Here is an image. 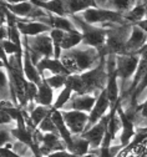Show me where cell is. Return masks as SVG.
I'll return each instance as SVG.
<instances>
[{"label": "cell", "mask_w": 147, "mask_h": 157, "mask_svg": "<svg viewBox=\"0 0 147 157\" xmlns=\"http://www.w3.org/2000/svg\"><path fill=\"white\" fill-rule=\"evenodd\" d=\"M60 60L70 75H80L100 66L99 61H101V54L97 49L82 44L76 49L64 51Z\"/></svg>", "instance_id": "1"}, {"label": "cell", "mask_w": 147, "mask_h": 157, "mask_svg": "<svg viewBox=\"0 0 147 157\" xmlns=\"http://www.w3.org/2000/svg\"><path fill=\"white\" fill-rule=\"evenodd\" d=\"M24 48L30 49L31 51L39 54L41 57H54V43L50 37V33L48 34H41L33 37L23 36Z\"/></svg>", "instance_id": "2"}, {"label": "cell", "mask_w": 147, "mask_h": 157, "mask_svg": "<svg viewBox=\"0 0 147 157\" xmlns=\"http://www.w3.org/2000/svg\"><path fill=\"white\" fill-rule=\"evenodd\" d=\"M61 112H62V116H64L65 124L69 127V130L71 131V133L75 136H82L83 132L86 131L89 119H90V113L75 111V110L61 111Z\"/></svg>", "instance_id": "3"}, {"label": "cell", "mask_w": 147, "mask_h": 157, "mask_svg": "<svg viewBox=\"0 0 147 157\" xmlns=\"http://www.w3.org/2000/svg\"><path fill=\"white\" fill-rule=\"evenodd\" d=\"M109 121H110V113L106 115L100 122H97L95 126H92L90 130H87L85 133L82 135V137H85V139L90 142L91 153L101 147L103 137H105V135H106V132L109 130Z\"/></svg>", "instance_id": "4"}, {"label": "cell", "mask_w": 147, "mask_h": 157, "mask_svg": "<svg viewBox=\"0 0 147 157\" xmlns=\"http://www.w3.org/2000/svg\"><path fill=\"white\" fill-rule=\"evenodd\" d=\"M99 96L97 95H77L74 94V96L71 97V100L69 101V104L62 109L61 111H70V110H75V111H81V112H86L90 113L92 111V109L95 107L96 102H97Z\"/></svg>", "instance_id": "5"}, {"label": "cell", "mask_w": 147, "mask_h": 157, "mask_svg": "<svg viewBox=\"0 0 147 157\" xmlns=\"http://www.w3.org/2000/svg\"><path fill=\"white\" fill-rule=\"evenodd\" d=\"M112 106L109 101V97L105 92V90L99 95V99H97V102L95 105V107L92 109V111L90 112V119H89V124H87V127H86V131L90 130L92 126H95L97 122H100L102 119L106 115H109L111 111ZM85 131V132H86ZM83 132V133H85Z\"/></svg>", "instance_id": "6"}, {"label": "cell", "mask_w": 147, "mask_h": 157, "mask_svg": "<svg viewBox=\"0 0 147 157\" xmlns=\"http://www.w3.org/2000/svg\"><path fill=\"white\" fill-rule=\"evenodd\" d=\"M39 72L41 74L43 78L50 77L51 75H70L68 69L65 67V65L62 64L61 60H56V59H48V57H44L37 65H36Z\"/></svg>", "instance_id": "7"}, {"label": "cell", "mask_w": 147, "mask_h": 157, "mask_svg": "<svg viewBox=\"0 0 147 157\" xmlns=\"http://www.w3.org/2000/svg\"><path fill=\"white\" fill-rule=\"evenodd\" d=\"M147 45V34L137 25H132L131 35L126 44V54H140Z\"/></svg>", "instance_id": "8"}, {"label": "cell", "mask_w": 147, "mask_h": 157, "mask_svg": "<svg viewBox=\"0 0 147 157\" xmlns=\"http://www.w3.org/2000/svg\"><path fill=\"white\" fill-rule=\"evenodd\" d=\"M17 29L20 30L23 36L26 37H33V36H37L41 34H48L51 31V28L39 23V21H31L28 19H19L17 21Z\"/></svg>", "instance_id": "9"}, {"label": "cell", "mask_w": 147, "mask_h": 157, "mask_svg": "<svg viewBox=\"0 0 147 157\" xmlns=\"http://www.w3.org/2000/svg\"><path fill=\"white\" fill-rule=\"evenodd\" d=\"M23 70H24V75L25 78L29 82H34L37 86L43 84L44 78L41 76V74L39 72L36 65L33 63L30 52L26 48H24V56H23Z\"/></svg>", "instance_id": "10"}, {"label": "cell", "mask_w": 147, "mask_h": 157, "mask_svg": "<svg viewBox=\"0 0 147 157\" xmlns=\"http://www.w3.org/2000/svg\"><path fill=\"white\" fill-rule=\"evenodd\" d=\"M10 13H13L19 19H28L35 8L33 2H3Z\"/></svg>", "instance_id": "11"}, {"label": "cell", "mask_w": 147, "mask_h": 157, "mask_svg": "<svg viewBox=\"0 0 147 157\" xmlns=\"http://www.w3.org/2000/svg\"><path fill=\"white\" fill-rule=\"evenodd\" d=\"M55 100H56L55 90H52L45 81H43V84L39 85V91H37L36 99H35V104L40 105V106L52 109Z\"/></svg>", "instance_id": "12"}, {"label": "cell", "mask_w": 147, "mask_h": 157, "mask_svg": "<svg viewBox=\"0 0 147 157\" xmlns=\"http://www.w3.org/2000/svg\"><path fill=\"white\" fill-rule=\"evenodd\" d=\"M120 85H118V76L117 74H112L109 76V80H107V85L106 89H105V92H106L107 97H109V101L111 104V106H116L120 101Z\"/></svg>", "instance_id": "13"}, {"label": "cell", "mask_w": 147, "mask_h": 157, "mask_svg": "<svg viewBox=\"0 0 147 157\" xmlns=\"http://www.w3.org/2000/svg\"><path fill=\"white\" fill-rule=\"evenodd\" d=\"M48 25L51 29H59V30H62L65 33H70V31L77 29L75 26L74 21H72V19L68 17V16H54V15H50Z\"/></svg>", "instance_id": "14"}, {"label": "cell", "mask_w": 147, "mask_h": 157, "mask_svg": "<svg viewBox=\"0 0 147 157\" xmlns=\"http://www.w3.org/2000/svg\"><path fill=\"white\" fill-rule=\"evenodd\" d=\"M126 23H130L132 25H137L142 20L146 19V5L143 2H136L135 6L127 13L123 15Z\"/></svg>", "instance_id": "15"}, {"label": "cell", "mask_w": 147, "mask_h": 157, "mask_svg": "<svg viewBox=\"0 0 147 157\" xmlns=\"http://www.w3.org/2000/svg\"><path fill=\"white\" fill-rule=\"evenodd\" d=\"M92 6H97L96 2H83V0H71V2H65V8H66V13L68 16H74V15H79L81 13H83L85 10L92 8Z\"/></svg>", "instance_id": "16"}, {"label": "cell", "mask_w": 147, "mask_h": 157, "mask_svg": "<svg viewBox=\"0 0 147 157\" xmlns=\"http://www.w3.org/2000/svg\"><path fill=\"white\" fill-rule=\"evenodd\" d=\"M74 142H72V147L69 152H71L75 156H89L92 155L91 153V146L90 142L82 136H75L74 135Z\"/></svg>", "instance_id": "17"}, {"label": "cell", "mask_w": 147, "mask_h": 157, "mask_svg": "<svg viewBox=\"0 0 147 157\" xmlns=\"http://www.w3.org/2000/svg\"><path fill=\"white\" fill-rule=\"evenodd\" d=\"M83 41V35L80 30H72L70 33H66L64 41L61 44V48L64 51H70L72 49H76L80 44H82Z\"/></svg>", "instance_id": "18"}, {"label": "cell", "mask_w": 147, "mask_h": 157, "mask_svg": "<svg viewBox=\"0 0 147 157\" xmlns=\"http://www.w3.org/2000/svg\"><path fill=\"white\" fill-rule=\"evenodd\" d=\"M74 96V91L71 87L69 86H65L62 89L57 95H56V100H55V104L52 106V110H56V111H61L64 109L69 101L71 100V97Z\"/></svg>", "instance_id": "19"}, {"label": "cell", "mask_w": 147, "mask_h": 157, "mask_svg": "<svg viewBox=\"0 0 147 157\" xmlns=\"http://www.w3.org/2000/svg\"><path fill=\"white\" fill-rule=\"evenodd\" d=\"M51 112H52V109H49V107H45V106L37 105V106L30 112L31 121L34 122V125H35L36 127H39V125L43 122Z\"/></svg>", "instance_id": "20"}, {"label": "cell", "mask_w": 147, "mask_h": 157, "mask_svg": "<svg viewBox=\"0 0 147 157\" xmlns=\"http://www.w3.org/2000/svg\"><path fill=\"white\" fill-rule=\"evenodd\" d=\"M68 75H51L50 77L45 78V82L55 91H61L68 84Z\"/></svg>", "instance_id": "21"}, {"label": "cell", "mask_w": 147, "mask_h": 157, "mask_svg": "<svg viewBox=\"0 0 147 157\" xmlns=\"http://www.w3.org/2000/svg\"><path fill=\"white\" fill-rule=\"evenodd\" d=\"M41 132H44V133H57V128H56V125L52 120V117H51V113L46 117V119L41 122L37 127ZM59 135V133H57Z\"/></svg>", "instance_id": "22"}, {"label": "cell", "mask_w": 147, "mask_h": 157, "mask_svg": "<svg viewBox=\"0 0 147 157\" xmlns=\"http://www.w3.org/2000/svg\"><path fill=\"white\" fill-rule=\"evenodd\" d=\"M2 48H3V51H4L8 56H13L14 54L17 55V54H20V52L24 51V46L20 48V46H17L16 44H14V43L10 41V40H3V41H2Z\"/></svg>", "instance_id": "23"}, {"label": "cell", "mask_w": 147, "mask_h": 157, "mask_svg": "<svg viewBox=\"0 0 147 157\" xmlns=\"http://www.w3.org/2000/svg\"><path fill=\"white\" fill-rule=\"evenodd\" d=\"M11 142H15V139L11 135L10 130L2 127V131H0V145H2V147H4L8 144H11Z\"/></svg>", "instance_id": "24"}, {"label": "cell", "mask_w": 147, "mask_h": 157, "mask_svg": "<svg viewBox=\"0 0 147 157\" xmlns=\"http://www.w3.org/2000/svg\"><path fill=\"white\" fill-rule=\"evenodd\" d=\"M2 157H20L17 153H15L13 150L2 148Z\"/></svg>", "instance_id": "25"}, {"label": "cell", "mask_w": 147, "mask_h": 157, "mask_svg": "<svg viewBox=\"0 0 147 157\" xmlns=\"http://www.w3.org/2000/svg\"><path fill=\"white\" fill-rule=\"evenodd\" d=\"M138 111H140V119L147 120V105H143V106L138 107Z\"/></svg>", "instance_id": "26"}, {"label": "cell", "mask_w": 147, "mask_h": 157, "mask_svg": "<svg viewBox=\"0 0 147 157\" xmlns=\"http://www.w3.org/2000/svg\"><path fill=\"white\" fill-rule=\"evenodd\" d=\"M137 26H138L140 29H142V30L147 34V19H145V20H142L141 23H138V24H137Z\"/></svg>", "instance_id": "27"}, {"label": "cell", "mask_w": 147, "mask_h": 157, "mask_svg": "<svg viewBox=\"0 0 147 157\" xmlns=\"http://www.w3.org/2000/svg\"><path fill=\"white\" fill-rule=\"evenodd\" d=\"M127 157H137V155H136V153H135L133 151H131V152H130V153L127 155Z\"/></svg>", "instance_id": "28"}, {"label": "cell", "mask_w": 147, "mask_h": 157, "mask_svg": "<svg viewBox=\"0 0 147 157\" xmlns=\"http://www.w3.org/2000/svg\"><path fill=\"white\" fill-rule=\"evenodd\" d=\"M146 19H147V5H146Z\"/></svg>", "instance_id": "29"}]
</instances>
